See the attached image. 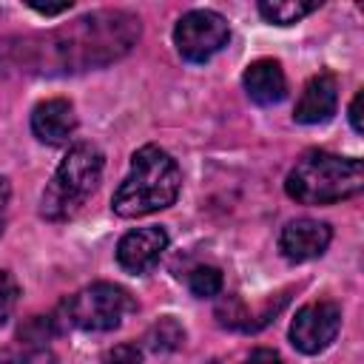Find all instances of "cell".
Here are the masks:
<instances>
[{"label": "cell", "mask_w": 364, "mask_h": 364, "mask_svg": "<svg viewBox=\"0 0 364 364\" xmlns=\"http://www.w3.org/2000/svg\"><path fill=\"white\" fill-rule=\"evenodd\" d=\"M139 37V20L128 11H94L71 26L51 31L37 46L40 54L54 57L60 71H85L122 57Z\"/></svg>", "instance_id": "6da1fadb"}, {"label": "cell", "mask_w": 364, "mask_h": 364, "mask_svg": "<svg viewBox=\"0 0 364 364\" xmlns=\"http://www.w3.org/2000/svg\"><path fill=\"white\" fill-rule=\"evenodd\" d=\"M182 173L176 159L159 145H142L131 156V171L119 182L111 208L122 219L148 216L154 210L171 208L179 196Z\"/></svg>", "instance_id": "7a4b0ae2"}, {"label": "cell", "mask_w": 364, "mask_h": 364, "mask_svg": "<svg viewBox=\"0 0 364 364\" xmlns=\"http://www.w3.org/2000/svg\"><path fill=\"white\" fill-rule=\"evenodd\" d=\"M364 188V162L330 151H307L284 179V191L299 205H333Z\"/></svg>", "instance_id": "3957f363"}, {"label": "cell", "mask_w": 364, "mask_h": 364, "mask_svg": "<svg viewBox=\"0 0 364 364\" xmlns=\"http://www.w3.org/2000/svg\"><path fill=\"white\" fill-rule=\"evenodd\" d=\"M102 165H105V156L97 145H91V142L71 145L68 154L63 156V162L57 165L51 182L43 191L40 213L51 222L74 216L85 205V199L97 191V185L102 179Z\"/></svg>", "instance_id": "277c9868"}, {"label": "cell", "mask_w": 364, "mask_h": 364, "mask_svg": "<svg viewBox=\"0 0 364 364\" xmlns=\"http://www.w3.org/2000/svg\"><path fill=\"white\" fill-rule=\"evenodd\" d=\"M63 310H65L68 324H74L85 333H108V330H117L128 313L136 310V301L119 284L94 282V284L77 290L63 304Z\"/></svg>", "instance_id": "5b68a950"}, {"label": "cell", "mask_w": 364, "mask_h": 364, "mask_svg": "<svg viewBox=\"0 0 364 364\" xmlns=\"http://www.w3.org/2000/svg\"><path fill=\"white\" fill-rule=\"evenodd\" d=\"M230 40L228 20L210 9H193L179 17L173 28V46L188 63H208Z\"/></svg>", "instance_id": "8992f818"}, {"label": "cell", "mask_w": 364, "mask_h": 364, "mask_svg": "<svg viewBox=\"0 0 364 364\" xmlns=\"http://www.w3.org/2000/svg\"><path fill=\"white\" fill-rule=\"evenodd\" d=\"M338 330H341V307L327 299L310 301L299 307L296 318L290 321V344L304 355H316L336 341Z\"/></svg>", "instance_id": "52a82bcc"}, {"label": "cell", "mask_w": 364, "mask_h": 364, "mask_svg": "<svg viewBox=\"0 0 364 364\" xmlns=\"http://www.w3.org/2000/svg\"><path fill=\"white\" fill-rule=\"evenodd\" d=\"M168 247V233L165 228L159 225H151V228H136V230H128L119 245H117V262L122 270L134 273V276H142L148 270L156 267V262L162 259Z\"/></svg>", "instance_id": "ba28073f"}, {"label": "cell", "mask_w": 364, "mask_h": 364, "mask_svg": "<svg viewBox=\"0 0 364 364\" xmlns=\"http://www.w3.org/2000/svg\"><path fill=\"white\" fill-rule=\"evenodd\" d=\"M330 239H333V230H330L327 222L301 216V219H293L282 228L279 250L290 262H310V259H318L327 250Z\"/></svg>", "instance_id": "9c48e42d"}, {"label": "cell", "mask_w": 364, "mask_h": 364, "mask_svg": "<svg viewBox=\"0 0 364 364\" xmlns=\"http://www.w3.org/2000/svg\"><path fill=\"white\" fill-rule=\"evenodd\" d=\"M336 105H338V80L330 71H321L307 80L296 102L293 119L301 125H321L336 114Z\"/></svg>", "instance_id": "30bf717a"}, {"label": "cell", "mask_w": 364, "mask_h": 364, "mask_svg": "<svg viewBox=\"0 0 364 364\" xmlns=\"http://www.w3.org/2000/svg\"><path fill=\"white\" fill-rule=\"evenodd\" d=\"M77 131L74 105L63 97H51L34 105L31 111V134L46 145H65Z\"/></svg>", "instance_id": "8fae6325"}, {"label": "cell", "mask_w": 364, "mask_h": 364, "mask_svg": "<svg viewBox=\"0 0 364 364\" xmlns=\"http://www.w3.org/2000/svg\"><path fill=\"white\" fill-rule=\"evenodd\" d=\"M242 85L247 91V97L256 102V105H276L284 100L287 94V77L282 71V65L276 60H253L245 74H242Z\"/></svg>", "instance_id": "7c38bea8"}, {"label": "cell", "mask_w": 364, "mask_h": 364, "mask_svg": "<svg viewBox=\"0 0 364 364\" xmlns=\"http://www.w3.org/2000/svg\"><path fill=\"white\" fill-rule=\"evenodd\" d=\"M316 9H318L316 0L313 3H304V0H264V3H259V14L267 23H276V26L299 23L301 17H307Z\"/></svg>", "instance_id": "4fadbf2b"}, {"label": "cell", "mask_w": 364, "mask_h": 364, "mask_svg": "<svg viewBox=\"0 0 364 364\" xmlns=\"http://www.w3.org/2000/svg\"><path fill=\"white\" fill-rule=\"evenodd\" d=\"M0 364H57V355L46 344L20 341L0 350Z\"/></svg>", "instance_id": "5bb4252c"}, {"label": "cell", "mask_w": 364, "mask_h": 364, "mask_svg": "<svg viewBox=\"0 0 364 364\" xmlns=\"http://www.w3.org/2000/svg\"><path fill=\"white\" fill-rule=\"evenodd\" d=\"M188 290L196 299H213L222 290V270L213 264H199L188 273Z\"/></svg>", "instance_id": "9a60e30c"}, {"label": "cell", "mask_w": 364, "mask_h": 364, "mask_svg": "<svg viewBox=\"0 0 364 364\" xmlns=\"http://www.w3.org/2000/svg\"><path fill=\"white\" fill-rule=\"evenodd\" d=\"M185 338V330L168 316V318H159L154 327H151V333H148V347L151 350H156V353H165V350H173V347H179V341Z\"/></svg>", "instance_id": "2e32d148"}, {"label": "cell", "mask_w": 364, "mask_h": 364, "mask_svg": "<svg viewBox=\"0 0 364 364\" xmlns=\"http://www.w3.org/2000/svg\"><path fill=\"white\" fill-rule=\"evenodd\" d=\"M17 299H20V284L17 279L9 273V270H0V327L11 318L14 307H17Z\"/></svg>", "instance_id": "e0dca14e"}, {"label": "cell", "mask_w": 364, "mask_h": 364, "mask_svg": "<svg viewBox=\"0 0 364 364\" xmlns=\"http://www.w3.org/2000/svg\"><path fill=\"white\" fill-rule=\"evenodd\" d=\"M105 364H142V355L131 344H119L105 355Z\"/></svg>", "instance_id": "ac0fdd59"}, {"label": "cell", "mask_w": 364, "mask_h": 364, "mask_svg": "<svg viewBox=\"0 0 364 364\" xmlns=\"http://www.w3.org/2000/svg\"><path fill=\"white\" fill-rule=\"evenodd\" d=\"M242 364H282V355H279L276 350H270V347H259V350H253Z\"/></svg>", "instance_id": "d6986e66"}, {"label": "cell", "mask_w": 364, "mask_h": 364, "mask_svg": "<svg viewBox=\"0 0 364 364\" xmlns=\"http://www.w3.org/2000/svg\"><path fill=\"white\" fill-rule=\"evenodd\" d=\"M361 100H364V94L358 91V94L353 97V102H350V125H353L355 134L364 131V122H361Z\"/></svg>", "instance_id": "ffe728a7"}, {"label": "cell", "mask_w": 364, "mask_h": 364, "mask_svg": "<svg viewBox=\"0 0 364 364\" xmlns=\"http://www.w3.org/2000/svg\"><path fill=\"white\" fill-rule=\"evenodd\" d=\"M9 196H11V185L6 176H0V233L6 225V210H9Z\"/></svg>", "instance_id": "44dd1931"}, {"label": "cell", "mask_w": 364, "mask_h": 364, "mask_svg": "<svg viewBox=\"0 0 364 364\" xmlns=\"http://www.w3.org/2000/svg\"><path fill=\"white\" fill-rule=\"evenodd\" d=\"M28 9H34V11H37V14H43V17H54V14L68 11V9H71V3H60V6H37V3H28Z\"/></svg>", "instance_id": "7402d4cb"}]
</instances>
